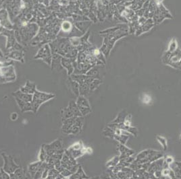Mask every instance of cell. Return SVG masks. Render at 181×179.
Wrapping results in <instances>:
<instances>
[{"mask_svg": "<svg viewBox=\"0 0 181 179\" xmlns=\"http://www.w3.org/2000/svg\"><path fill=\"white\" fill-rule=\"evenodd\" d=\"M170 168L174 171L175 176L177 178H181V162H175L174 161L170 165Z\"/></svg>", "mask_w": 181, "mask_h": 179, "instance_id": "603a6c76", "label": "cell"}, {"mask_svg": "<svg viewBox=\"0 0 181 179\" xmlns=\"http://www.w3.org/2000/svg\"><path fill=\"white\" fill-rule=\"evenodd\" d=\"M37 57L43 58V60L46 61L47 63L50 64L51 62V55L49 53V50L48 49L47 46H45L44 48L40 51L39 55H38Z\"/></svg>", "mask_w": 181, "mask_h": 179, "instance_id": "44dd1931", "label": "cell"}, {"mask_svg": "<svg viewBox=\"0 0 181 179\" xmlns=\"http://www.w3.org/2000/svg\"><path fill=\"white\" fill-rule=\"evenodd\" d=\"M62 131L66 135H78L82 131L84 118L83 117H72L63 120Z\"/></svg>", "mask_w": 181, "mask_h": 179, "instance_id": "7a4b0ae2", "label": "cell"}, {"mask_svg": "<svg viewBox=\"0 0 181 179\" xmlns=\"http://www.w3.org/2000/svg\"><path fill=\"white\" fill-rule=\"evenodd\" d=\"M102 84V81H101L100 80H99V79L96 78L90 84V85H89V88H90V91L93 92L96 90L97 88H98L100 84Z\"/></svg>", "mask_w": 181, "mask_h": 179, "instance_id": "e575fe53", "label": "cell"}, {"mask_svg": "<svg viewBox=\"0 0 181 179\" xmlns=\"http://www.w3.org/2000/svg\"><path fill=\"white\" fill-rule=\"evenodd\" d=\"M10 178H24L27 177V175L24 170L19 167L13 173L10 174Z\"/></svg>", "mask_w": 181, "mask_h": 179, "instance_id": "d4e9b609", "label": "cell"}, {"mask_svg": "<svg viewBox=\"0 0 181 179\" xmlns=\"http://www.w3.org/2000/svg\"><path fill=\"white\" fill-rule=\"evenodd\" d=\"M42 162H43L39 160V162H36L29 164V167H28V175H29V177L34 178L35 174H36L37 171L41 165Z\"/></svg>", "mask_w": 181, "mask_h": 179, "instance_id": "ffe728a7", "label": "cell"}, {"mask_svg": "<svg viewBox=\"0 0 181 179\" xmlns=\"http://www.w3.org/2000/svg\"><path fill=\"white\" fill-rule=\"evenodd\" d=\"M45 152L47 153V157L51 156L55 153L60 152H64L62 146V142L60 139H56L49 144H43Z\"/></svg>", "mask_w": 181, "mask_h": 179, "instance_id": "52a82bcc", "label": "cell"}, {"mask_svg": "<svg viewBox=\"0 0 181 179\" xmlns=\"http://www.w3.org/2000/svg\"><path fill=\"white\" fill-rule=\"evenodd\" d=\"M120 162V156H116L113 158H112L110 160H109L106 163V166L108 168H113L116 166Z\"/></svg>", "mask_w": 181, "mask_h": 179, "instance_id": "d6a6232c", "label": "cell"}, {"mask_svg": "<svg viewBox=\"0 0 181 179\" xmlns=\"http://www.w3.org/2000/svg\"><path fill=\"white\" fill-rule=\"evenodd\" d=\"M14 98L16 100L18 106H19L20 111H21L22 112H29V111L33 112V106L32 102H24L23 101H22V100H20L17 98Z\"/></svg>", "mask_w": 181, "mask_h": 179, "instance_id": "5bb4252c", "label": "cell"}, {"mask_svg": "<svg viewBox=\"0 0 181 179\" xmlns=\"http://www.w3.org/2000/svg\"><path fill=\"white\" fill-rule=\"evenodd\" d=\"M0 178H10V175L3 169V168H1V172H0Z\"/></svg>", "mask_w": 181, "mask_h": 179, "instance_id": "f35d334b", "label": "cell"}, {"mask_svg": "<svg viewBox=\"0 0 181 179\" xmlns=\"http://www.w3.org/2000/svg\"><path fill=\"white\" fill-rule=\"evenodd\" d=\"M55 97V95L53 94L43 92L36 90L35 93L33 94L32 104L33 106V112L36 113L42 104L54 98Z\"/></svg>", "mask_w": 181, "mask_h": 179, "instance_id": "5b68a950", "label": "cell"}, {"mask_svg": "<svg viewBox=\"0 0 181 179\" xmlns=\"http://www.w3.org/2000/svg\"><path fill=\"white\" fill-rule=\"evenodd\" d=\"M129 113H127L126 112L125 110H124V111H122L120 113L118 114V116L116 117V118L113 121H112V123H124V120H125V118L126 117V115L128 114Z\"/></svg>", "mask_w": 181, "mask_h": 179, "instance_id": "4316f807", "label": "cell"}, {"mask_svg": "<svg viewBox=\"0 0 181 179\" xmlns=\"http://www.w3.org/2000/svg\"><path fill=\"white\" fill-rule=\"evenodd\" d=\"M20 90L24 93L33 94L37 90L36 84H35V83L30 82V81L28 80L27 81V83L25 84L24 86L20 87Z\"/></svg>", "mask_w": 181, "mask_h": 179, "instance_id": "ac0fdd59", "label": "cell"}, {"mask_svg": "<svg viewBox=\"0 0 181 179\" xmlns=\"http://www.w3.org/2000/svg\"><path fill=\"white\" fill-rule=\"evenodd\" d=\"M154 26V20L151 18L147 20L146 22H145V24L137 28L136 32H135V34H136L137 36H139L143 34V33L148 32L149 30Z\"/></svg>", "mask_w": 181, "mask_h": 179, "instance_id": "4fadbf2b", "label": "cell"}, {"mask_svg": "<svg viewBox=\"0 0 181 179\" xmlns=\"http://www.w3.org/2000/svg\"><path fill=\"white\" fill-rule=\"evenodd\" d=\"M118 149L119 150L120 153V158L133 156L135 153L134 150L131 149V148H129L128 147H126V145L120 144V143L118 145Z\"/></svg>", "mask_w": 181, "mask_h": 179, "instance_id": "2e32d148", "label": "cell"}, {"mask_svg": "<svg viewBox=\"0 0 181 179\" xmlns=\"http://www.w3.org/2000/svg\"><path fill=\"white\" fill-rule=\"evenodd\" d=\"M178 48V42L177 41V40L175 38H173L172 40H170V42L168 45V52H174Z\"/></svg>", "mask_w": 181, "mask_h": 179, "instance_id": "836d02e7", "label": "cell"}, {"mask_svg": "<svg viewBox=\"0 0 181 179\" xmlns=\"http://www.w3.org/2000/svg\"><path fill=\"white\" fill-rule=\"evenodd\" d=\"M180 139L181 140V135H180Z\"/></svg>", "mask_w": 181, "mask_h": 179, "instance_id": "b9f144b4", "label": "cell"}, {"mask_svg": "<svg viewBox=\"0 0 181 179\" xmlns=\"http://www.w3.org/2000/svg\"><path fill=\"white\" fill-rule=\"evenodd\" d=\"M156 139H157L158 142H159L160 144L162 145V146L163 147V150H164V151H166L167 149H168L167 139H165L164 137L160 136V135H157V136H156Z\"/></svg>", "mask_w": 181, "mask_h": 179, "instance_id": "d590c367", "label": "cell"}, {"mask_svg": "<svg viewBox=\"0 0 181 179\" xmlns=\"http://www.w3.org/2000/svg\"><path fill=\"white\" fill-rule=\"evenodd\" d=\"M12 96H13L14 98H17L20 100H22V101L24 102H30L33 101V94L24 93L22 92L20 90L12 93Z\"/></svg>", "mask_w": 181, "mask_h": 179, "instance_id": "d6986e66", "label": "cell"}, {"mask_svg": "<svg viewBox=\"0 0 181 179\" xmlns=\"http://www.w3.org/2000/svg\"><path fill=\"white\" fill-rule=\"evenodd\" d=\"M16 74L13 67H3L0 69V82L7 83L16 80Z\"/></svg>", "mask_w": 181, "mask_h": 179, "instance_id": "ba28073f", "label": "cell"}, {"mask_svg": "<svg viewBox=\"0 0 181 179\" xmlns=\"http://www.w3.org/2000/svg\"><path fill=\"white\" fill-rule=\"evenodd\" d=\"M132 178H155L154 175L147 172V170L141 168L135 170Z\"/></svg>", "mask_w": 181, "mask_h": 179, "instance_id": "e0dca14e", "label": "cell"}, {"mask_svg": "<svg viewBox=\"0 0 181 179\" xmlns=\"http://www.w3.org/2000/svg\"><path fill=\"white\" fill-rule=\"evenodd\" d=\"M89 178V176L86 175L85 172H84L82 166H79L77 170H76L75 173H73L68 178L77 179V178Z\"/></svg>", "mask_w": 181, "mask_h": 179, "instance_id": "7402d4cb", "label": "cell"}, {"mask_svg": "<svg viewBox=\"0 0 181 179\" xmlns=\"http://www.w3.org/2000/svg\"><path fill=\"white\" fill-rule=\"evenodd\" d=\"M47 153H46V152H45L44 146H43V145H42V146H41V150H40L39 154V160L41 161V162H45V160H46V159H47Z\"/></svg>", "mask_w": 181, "mask_h": 179, "instance_id": "8d00e7d4", "label": "cell"}, {"mask_svg": "<svg viewBox=\"0 0 181 179\" xmlns=\"http://www.w3.org/2000/svg\"><path fill=\"white\" fill-rule=\"evenodd\" d=\"M1 156L4 161L3 169L9 175L13 173L15 170L19 168V166L15 163L13 158L11 156L7 155L6 153H2Z\"/></svg>", "mask_w": 181, "mask_h": 179, "instance_id": "30bf717a", "label": "cell"}, {"mask_svg": "<svg viewBox=\"0 0 181 179\" xmlns=\"http://www.w3.org/2000/svg\"><path fill=\"white\" fill-rule=\"evenodd\" d=\"M0 172H1V168H0Z\"/></svg>", "mask_w": 181, "mask_h": 179, "instance_id": "7bdbcfd3", "label": "cell"}, {"mask_svg": "<svg viewBox=\"0 0 181 179\" xmlns=\"http://www.w3.org/2000/svg\"><path fill=\"white\" fill-rule=\"evenodd\" d=\"M162 60L165 65L181 70V49L178 47L172 53L166 51L163 55Z\"/></svg>", "mask_w": 181, "mask_h": 179, "instance_id": "277c9868", "label": "cell"}, {"mask_svg": "<svg viewBox=\"0 0 181 179\" xmlns=\"http://www.w3.org/2000/svg\"><path fill=\"white\" fill-rule=\"evenodd\" d=\"M164 158L165 162H166L168 164H169V165L171 164L174 161V158H173L172 156H167L166 157H165Z\"/></svg>", "mask_w": 181, "mask_h": 179, "instance_id": "ab89813d", "label": "cell"}, {"mask_svg": "<svg viewBox=\"0 0 181 179\" xmlns=\"http://www.w3.org/2000/svg\"><path fill=\"white\" fill-rule=\"evenodd\" d=\"M113 139L118 142L120 144L126 145L127 141L129 139V135L121 134V135H114Z\"/></svg>", "mask_w": 181, "mask_h": 179, "instance_id": "f1b7e54d", "label": "cell"}, {"mask_svg": "<svg viewBox=\"0 0 181 179\" xmlns=\"http://www.w3.org/2000/svg\"><path fill=\"white\" fill-rule=\"evenodd\" d=\"M61 114H62V121L63 120L69 119L74 117L72 112H71L70 109L68 108V107H66V108L62 109V111H61Z\"/></svg>", "mask_w": 181, "mask_h": 179, "instance_id": "4dcf8cb0", "label": "cell"}, {"mask_svg": "<svg viewBox=\"0 0 181 179\" xmlns=\"http://www.w3.org/2000/svg\"><path fill=\"white\" fill-rule=\"evenodd\" d=\"M76 103L77 104L79 110L82 114L83 116H86L91 112V109L90 104L88 99L86 98V96L83 95H79L77 97Z\"/></svg>", "mask_w": 181, "mask_h": 179, "instance_id": "9c48e42d", "label": "cell"}, {"mask_svg": "<svg viewBox=\"0 0 181 179\" xmlns=\"http://www.w3.org/2000/svg\"><path fill=\"white\" fill-rule=\"evenodd\" d=\"M70 88L72 92L75 94L76 96L80 95V92H79V84L75 80H71L70 82Z\"/></svg>", "mask_w": 181, "mask_h": 179, "instance_id": "f546056e", "label": "cell"}, {"mask_svg": "<svg viewBox=\"0 0 181 179\" xmlns=\"http://www.w3.org/2000/svg\"><path fill=\"white\" fill-rule=\"evenodd\" d=\"M163 156H164V153L161 152L147 149L142 151L139 154H137L132 162L137 164H143L146 162H152L159 158H163Z\"/></svg>", "mask_w": 181, "mask_h": 179, "instance_id": "3957f363", "label": "cell"}, {"mask_svg": "<svg viewBox=\"0 0 181 179\" xmlns=\"http://www.w3.org/2000/svg\"><path fill=\"white\" fill-rule=\"evenodd\" d=\"M129 28L126 27V26L124 25L121 29L116 30V32L111 33V34H102L105 38H104L103 45L101 47L100 50L106 57H108L110 51L114 47L115 43L117 40L120 39L122 37L129 35Z\"/></svg>", "mask_w": 181, "mask_h": 179, "instance_id": "6da1fadb", "label": "cell"}, {"mask_svg": "<svg viewBox=\"0 0 181 179\" xmlns=\"http://www.w3.org/2000/svg\"><path fill=\"white\" fill-rule=\"evenodd\" d=\"M61 166L67 168L72 173H75L80 165L76 162V159L71 156L67 151L65 150L61 160Z\"/></svg>", "mask_w": 181, "mask_h": 179, "instance_id": "8992f818", "label": "cell"}, {"mask_svg": "<svg viewBox=\"0 0 181 179\" xmlns=\"http://www.w3.org/2000/svg\"><path fill=\"white\" fill-rule=\"evenodd\" d=\"M66 151L68 152V153L75 159H77L78 158L81 157L82 156L85 155V153H91L92 150L91 148L89 147H84L82 149H78V150H75V149H71V148L68 147Z\"/></svg>", "mask_w": 181, "mask_h": 179, "instance_id": "8fae6325", "label": "cell"}, {"mask_svg": "<svg viewBox=\"0 0 181 179\" xmlns=\"http://www.w3.org/2000/svg\"><path fill=\"white\" fill-rule=\"evenodd\" d=\"M164 158H159V159L151 162L148 169H147V172L152 174V175H154V173L156 172V171L162 170L163 166H164Z\"/></svg>", "mask_w": 181, "mask_h": 179, "instance_id": "7c38bea8", "label": "cell"}, {"mask_svg": "<svg viewBox=\"0 0 181 179\" xmlns=\"http://www.w3.org/2000/svg\"><path fill=\"white\" fill-rule=\"evenodd\" d=\"M132 123V115L131 114H128L126 115L125 120L124 121V124L126 125L131 126Z\"/></svg>", "mask_w": 181, "mask_h": 179, "instance_id": "74e56055", "label": "cell"}, {"mask_svg": "<svg viewBox=\"0 0 181 179\" xmlns=\"http://www.w3.org/2000/svg\"><path fill=\"white\" fill-rule=\"evenodd\" d=\"M68 107L70 109L71 112H72L74 117H82L83 116L80 111V110H79V109H78L77 104H76V102L73 101H70Z\"/></svg>", "mask_w": 181, "mask_h": 179, "instance_id": "cb8c5ba5", "label": "cell"}, {"mask_svg": "<svg viewBox=\"0 0 181 179\" xmlns=\"http://www.w3.org/2000/svg\"><path fill=\"white\" fill-rule=\"evenodd\" d=\"M47 178L55 179V178H65L61 175L59 171L54 168L49 170V173H48V176Z\"/></svg>", "mask_w": 181, "mask_h": 179, "instance_id": "484cf974", "label": "cell"}, {"mask_svg": "<svg viewBox=\"0 0 181 179\" xmlns=\"http://www.w3.org/2000/svg\"><path fill=\"white\" fill-rule=\"evenodd\" d=\"M18 117V115L16 112H12L11 115H10V118H11L12 121H16V120H17Z\"/></svg>", "mask_w": 181, "mask_h": 179, "instance_id": "60d3db41", "label": "cell"}, {"mask_svg": "<svg viewBox=\"0 0 181 179\" xmlns=\"http://www.w3.org/2000/svg\"><path fill=\"white\" fill-rule=\"evenodd\" d=\"M134 172L133 170L130 167H123L122 170L117 173L118 178L126 179V178H132Z\"/></svg>", "mask_w": 181, "mask_h": 179, "instance_id": "9a60e30c", "label": "cell"}, {"mask_svg": "<svg viewBox=\"0 0 181 179\" xmlns=\"http://www.w3.org/2000/svg\"><path fill=\"white\" fill-rule=\"evenodd\" d=\"M55 168L59 171L60 173L64 178H69L70 176L73 174L72 172H71V171H70L69 170L67 169V168H66L63 167V166H61V164L60 166H56V167H55Z\"/></svg>", "mask_w": 181, "mask_h": 179, "instance_id": "83f0119b", "label": "cell"}, {"mask_svg": "<svg viewBox=\"0 0 181 179\" xmlns=\"http://www.w3.org/2000/svg\"><path fill=\"white\" fill-rule=\"evenodd\" d=\"M46 166H47V162H42L41 165L37 171L36 174H35L34 178H42L43 173L45 171V168H46Z\"/></svg>", "mask_w": 181, "mask_h": 179, "instance_id": "1f68e13d", "label": "cell"}]
</instances>
